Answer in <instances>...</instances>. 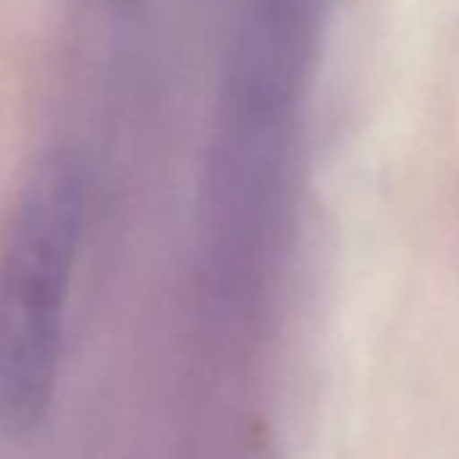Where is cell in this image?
I'll use <instances>...</instances> for the list:
<instances>
[{
	"instance_id": "6da1fadb",
	"label": "cell",
	"mask_w": 459,
	"mask_h": 459,
	"mask_svg": "<svg viewBox=\"0 0 459 459\" xmlns=\"http://www.w3.org/2000/svg\"><path fill=\"white\" fill-rule=\"evenodd\" d=\"M84 227V181L49 157L25 184L0 260V429L30 435L52 408Z\"/></svg>"
}]
</instances>
